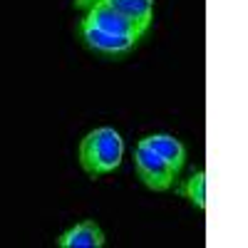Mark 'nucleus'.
Wrapping results in <instances>:
<instances>
[{"mask_svg": "<svg viewBox=\"0 0 248 248\" xmlns=\"http://www.w3.org/2000/svg\"><path fill=\"white\" fill-rule=\"evenodd\" d=\"M77 156L87 176H107L119 169L124 159V139L114 127H97L82 137Z\"/></svg>", "mask_w": 248, "mask_h": 248, "instance_id": "nucleus-1", "label": "nucleus"}, {"mask_svg": "<svg viewBox=\"0 0 248 248\" xmlns=\"http://www.w3.org/2000/svg\"><path fill=\"white\" fill-rule=\"evenodd\" d=\"M134 167H137V176L141 179V184L152 191H169L176 184V171L164 161L156 152H152L144 141L137 144L134 152Z\"/></svg>", "mask_w": 248, "mask_h": 248, "instance_id": "nucleus-2", "label": "nucleus"}, {"mask_svg": "<svg viewBox=\"0 0 248 248\" xmlns=\"http://www.w3.org/2000/svg\"><path fill=\"white\" fill-rule=\"evenodd\" d=\"M77 35H79V40H82V43H85L90 50H94V52H99V55H107V57H124V55H129V52L139 45V37L105 32V30L90 25L87 20H79Z\"/></svg>", "mask_w": 248, "mask_h": 248, "instance_id": "nucleus-3", "label": "nucleus"}, {"mask_svg": "<svg viewBox=\"0 0 248 248\" xmlns=\"http://www.w3.org/2000/svg\"><path fill=\"white\" fill-rule=\"evenodd\" d=\"M85 15H82V20H87L90 25L99 28V30H105V32H114V35H129V37H144L152 28L147 25H141L137 23V20L127 17V15H122L107 5H90L82 10Z\"/></svg>", "mask_w": 248, "mask_h": 248, "instance_id": "nucleus-4", "label": "nucleus"}, {"mask_svg": "<svg viewBox=\"0 0 248 248\" xmlns=\"http://www.w3.org/2000/svg\"><path fill=\"white\" fill-rule=\"evenodd\" d=\"M90 5H107L147 28H152L154 23V0H75L77 10H85Z\"/></svg>", "mask_w": 248, "mask_h": 248, "instance_id": "nucleus-5", "label": "nucleus"}, {"mask_svg": "<svg viewBox=\"0 0 248 248\" xmlns=\"http://www.w3.org/2000/svg\"><path fill=\"white\" fill-rule=\"evenodd\" d=\"M105 243H107V236L97 221H82L57 238L60 248H102Z\"/></svg>", "mask_w": 248, "mask_h": 248, "instance_id": "nucleus-6", "label": "nucleus"}, {"mask_svg": "<svg viewBox=\"0 0 248 248\" xmlns=\"http://www.w3.org/2000/svg\"><path fill=\"white\" fill-rule=\"evenodd\" d=\"M141 141L147 144L152 152H156L176 174L184 169V164H186V149H184V144L176 137H171V134H149V137H144Z\"/></svg>", "mask_w": 248, "mask_h": 248, "instance_id": "nucleus-7", "label": "nucleus"}, {"mask_svg": "<svg viewBox=\"0 0 248 248\" xmlns=\"http://www.w3.org/2000/svg\"><path fill=\"white\" fill-rule=\"evenodd\" d=\"M181 196L184 199H189L199 211H206V171L203 169H199L196 174H191L189 179L184 181V186H181Z\"/></svg>", "mask_w": 248, "mask_h": 248, "instance_id": "nucleus-8", "label": "nucleus"}]
</instances>
